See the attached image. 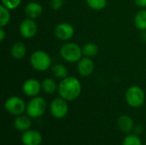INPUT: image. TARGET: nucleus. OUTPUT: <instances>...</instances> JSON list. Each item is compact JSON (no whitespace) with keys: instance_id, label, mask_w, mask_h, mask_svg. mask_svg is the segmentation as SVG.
Instances as JSON below:
<instances>
[{"instance_id":"nucleus-1","label":"nucleus","mask_w":146,"mask_h":145,"mask_svg":"<svg viewBox=\"0 0 146 145\" xmlns=\"http://www.w3.org/2000/svg\"><path fill=\"white\" fill-rule=\"evenodd\" d=\"M82 86L80 80L74 76H68L61 80L58 85V93L67 101H74L81 93Z\"/></svg>"},{"instance_id":"nucleus-2","label":"nucleus","mask_w":146,"mask_h":145,"mask_svg":"<svg viewBox=\"0 0 146 145\" xmlns=\"http://www.w3.org/2000/svg\"><path fill=\"white\" fill-rule=\"evenodd\" d=\"M82 48L75 43H65L60 49L62 58L70 63L78 62L82 58Z\"/></svg>"},{"instance_id":"nucleus-3","label":"nucleus","mask_w":146,"mask_h":145,"mask_svg":"<svg viewBox=\"0 0 146 145\" xmlns=\"http://www.w3.org/2000/svg\"><path fill=\"white\" fill-rule=\"evenodd\" d=\"M50 55L44 50H36L30 56V63L33 69L38 72H44L51 65Z\"/></svg>"},{"instance_id":"nucleus-4","label":"nucleus","mask_w":146,"mask_h":145,"mask_svg":"<svg viewBox=\"0 0 146 145\" xmlns=\"http://www.w3.org/2000/svg\"><path fill=\"white\" fill-rule=\"evenodd\" d=\"M145 100V94L141 87L138 85H133L127 90L126 101L129 106L133 108H139L144 104Z\"/></svg>"},{"instance_id":"nucleus-5","label":"nucleus","mask_w":146,"mask_h":145,"mask_svg":"<svg viewBox=\"0 0 146 145\" xmlns=\"http://www.w3.org/2000/svg\"><path fill=\"white\" fill-rule=\"evenodd\" d=\"M47 108L45 100L41 97H33L27 105V114L31 118H38L42 116Z\"/></svg>"},{"instance_id":"nucleus-6","label":"nucleus","mask_w":146,"mask_h":145,"mask_svg":"<svg viewBox=\"0 0 146 145\" xmlns=\"http://www.w3.org/2000/svg\"><path fill=\"white\" fill-rule=\"evenodd\" d=\"M5 110L13 115H21L26 109L27 106L25 102L19 97L13 96L9 97L4 103Z\"/></svg>"},{"instance_id":"nucleus-7","label":"nucleus","mask_w":146,"mask_h":145,"mask_svg":"<svg viewBox=\"0 0 146 145\" xmlns=\"http://www.w3.org/2000/svg\"><path fill=\"white\" fill-rule=\"evenodd\" d=\"M50 110L51 115L56 119L64 118L68 113V105L67 100L62 97L55 98L50 106Z\"/></svg>"},{"instance_id":"nucleus-8","label":"nucleus","mask_w":146,"mask_h":145,"mask_svg":"<svg viewBox=\"0 0 146 145\" xmlns=\"http://www.w3.org/2000/svg\"><path fill=\"white\" fill-rule=\"evenodd\" d=\"M38 31V26L33 19L27 18L23 20L19 26V32L25 38H33Z\"/></svg>"},{"instance_id":"nucleus-9","label":"nucleus","mask_w":146,"mask_h":145,"mask_svg":"<svg viewBox=\"0 0 146 145\" xmlns=\"http://www.w3.org/2000/svg\"><path fill=\"white\" fill-rule=\"evenodd\" d=\"M54 34L57 39L61 41H67L74 36V29L71 24L62 22L56 26L54 30Z\"/></svg>"},{"instance_id":"nucleus-10","label":"nucleus","mask_w":146,"mask_h":145,"mask_svg":"<svg viewBox=\"0 0 146 145\" xmlns=\"http://www.w3.org/2000/svg\"><path fill=\"white\" fill-rule=\"evenodd\" d=\"M95 68V64L91 57H82L77 62V70L80 76L82 77H88L90 76Z\"/></svg>"},{"instance_id":"nucleus-11","label":"nucleus","mask_w":146,"mask_h":145,"mask_svg":"<svg viewBox=\"0 0 146 145\" xmlns=\"http://www.w3.org/2000/svg\"><path fill=\"white\" fill-rule=\"evenodd\" d=\"M42 88L40 82L35 79H28L23 83L22 85V91L27 97H36Z\"/></svg>"},{"instance_id":"nucleus-12","label":"nucleus","mask_w":146,"mask_h":145,"mask_svg":"<svg viewBox=\"0 0 146 145\" xmlns=\"http://www.w3.org/2000/svg\"><path fill=\"white\" fill-rule=\"evenodd\" d=\"M21 142L24 145H40L42 143V136L38 131L27 130L22 134Z\"/></svg>"},{"instance_id":"nucleus-13","label":"nucleus","mask_w":146,"mask_h":145,"mask_svg":"<svg viewBox=\"0 0 146 145\" xmlns=\"http://www.w3.org/2000/svg\"><path fill=\"white\" fill-rule=\"evenodd\" d=\"M24 12L27 18H31V19L34 20L42 15L43 7L38 3L31 2L26 5V7L24 9Z\"/></svg>"},{"instance_id":"nucleus-14","label":"nucleus","mask_w":146,"mask_h":145,"mask_svg":"<svg viewBox=\"0 0 146 145\" xmlns=\"http://www.w3.org/2000/svg\"><path fill=\"white\" fill-rule=\"evenodd\" d=\"M117 125L121 132L128 133L133 128V121L128 115H121L117 121Z\"/></svg>"},{"instance_id":"nucleus-15","label":"nucleus","mask_w":146,"mask_h":145,"mask_svg":"<svg viewBox=\"0 0 146 145\" xmlns=\"http://www.w3.org/2000/svg\"><path fill=\"white\" fill-rule=\"evenodd\" d=\"M27 54V46L22 42H15L11 48V56L13 58L20 60Z\"/></svg>"},{"instance_id":"nucleus-16","label":"nucleus","mask_w":146,"mask_h":145,"mask_svg":"<svg viewBox=\"0 0 146 145\" xmlns=\"http://www.w3.org/2000/svg\"><path fill=\"white\" fill-rule=\"evenodd\" d=\"M32 125L29 117L25 115H18V117L14 121V126L18 131H27Z\"/></svg>"},{"instance_id":"nucleus-17","label":"nucleus","mask_w":146,"mask_h":145,"mask_svg":"<svg viewBox=\"0 0 146 145\" xmlns=\"http://www.w3.org/2000/svg\"><path fill=\"white\" fill-rule=\"evenodd\" d=\"M134 25L141 31H146V9H140L134 16Z\"/></svg>"},{"instance_id":"nucleus-18","label":"nucleus","mask_w":146,"mask_h":145,"mask_svg":"<svg viewBox=\"0 0 146 145\" xmlns=\"http://www.w3.org/2000/svg\"><path fill=\"white\" fill-rule=\"evenodd\" d=\"M82 52H83V55L85 56L92 58V57L98 55V46L94 43H91V42L86 43L82 46Z\"/></svg>"},{"instance_id":"nucleus-19","label":"nucleus","mask_w":146,"mask_h":145,"mask_svg":"<svg viewBox=\"0 0 146 145\" xmlns=\"http://www.w3.org/2000/svg\"><path fill=\"white\" fill-rule=\"evenodd\" d=\"M51 72L55 77L61 79L68 76V71L67 68L62 64H59V63L55 64L51 68Z\"/></svg>"},{"instance_id":"nucleus-20","label":"nucleus","mask_w":146,"mask_h":145,"mask_svg":"<svg viewBox=\"0 0 146 145\" xmlns=\"http://www.w3.org/2000/svg\"><path fill=\"white\" fill-rule=\"evenodd\" d=\"M41 85H42V90L47 94H53L56 91V88H57L56 81L53 79H50V78L44 79L42 81Z\"/></svg>"},{"instance_id":"nucleus-21","label":"nucleus","mask_w":146,"mask_h":145,"mask_svg":"<svg viewBox=\"0 0 146 145\" xmlns=\"http://www.w3.org/2000/svg\"><path fill=\"white\" fill-rule=\"evenodd\" d=\"M10 21V12L9 9L3 4L0 5V26L3 27L9 24Z\"/></svg>"},{"instance_id":"nucleus-22","label":"nucleus","mask_w":146,"mask_h":145,"mask_svg":"<svg viewBox=\"0 0 146 145\" xmlns=\"http://www.w3.org/2000/svg\"><path fill=\"white\" fill-rule=\"evenodd\" d=\"M86 4L93 10H101L107 5V0H86Z\"/></svg>"},{"instance_id":"nucleus-23","label":"nucleus","mask_w":146,"mask_h":145,"mask_svg":"<svg viewBox=\"0 0 146 145\" xmlns=\"http://www.w3.org/2000/svg\"><path fill=\"white\" fill-rule=\"evenodd\" d=\"M122 145H142V143L139 138H138L137 136L129 135L124 138Z\"/></svg>"},{"instance_id":"nucleus-24","label":"nucleus","mask_w":146,"mask_h":145,"mask_svg":"<svg viewBox=\"0 0 146 145\" xmlns=\"http://www.w3.org/2000/svg\"><path fill=\"white\" fill-rule=\"evenodd\" d=\"M21 0H2V4L9 9H15L20 4Z\"/></svg>"},{"instance_id":"nucleus-25","label":"nucleus","mask_w":146,"mask_h":145,"mask_svg":"<svg viewBox=\"0 0 146 145\" xmlns=\"http://www.w3.org/2000/svg\"><path fill=\"white\" fill-rule=\"evenodd\" d=\"M63 5V0H51L50 6L53 10H59Z\"/></svg>"},{"instance_id":"nucleus-26","label":"nucleus","mask_w":146,"mask_h":145,"mask_svg":"<svg viewBox=\"0 0 146 145\" xmlns=\"http://www.w3.org/2000/svg\"><path fill=\"white\" fill-rule=\"evenodd\" d=\"M134 3L138 7L141 9L146 8V0H134Z\"/></svg>"},{"instance_id":"nucleus-27","label":"nucleus","mask_w":146,"mask_h":145,"mask_svg":"<svg viewBox=\"0 0 146 145\" xmlns=\"http://www.w3.org/2000/svg\"><path fill=\"white\" fill-rule=\"evenodd\" d=\"M4 38H5V32H4L3 27H1L0 28V40L1 41H3L4 40Z\"/></svg>"},{"instance_id":"nucleus-28","label":"nucleus","mask_w":146,"mask_h":145,"mask_svg":"<svg viewBox=\"0 0 146 145\" xmlns=\"http://www.w3.org/2000/svg\"><path fill=\"white\" fill-rule=\"evenodd\" d=\"M141 131H142V127H141V126H136L135 132H136L137 133H139Z\"/></svg>"},{"instance_id":"nucleus-29","label":"nucleus","mask_w":146,"mask_h":145,"mask_svg":"<svg viewBox=\"0 0 146 145\" xmlns=\"http://www.w3.org/2000/svg\"><path fill=\"white\" fill-rule=\"evenodd\" d=\"M145 145H146V144H145Z\"/></svg>"}]
</instances>
